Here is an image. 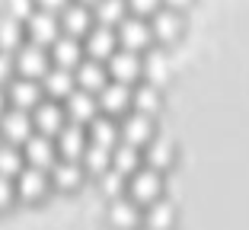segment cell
<instances>
[{
    "instance_id": "cell-1",
    "label": "cell",
    "mask_w": 249,
    "mask_h": 230,
    "mask_svg": "<svg viewBox=\"0 0 249 230\" xmlns=\"http://www.w3.org/2000/svg\"><path fill=\"white\" fill-rule=\"evenodd\" d=\"M16 61V71H19V77H45V71H48V52H45V45L38 42H22L19 48H16L13 54Z\"/></svg>"
},
{
    "instance_id": "cell-2",
    "label": "cell",
    "mask_w": 249,
    "mask_h": 230,
    "mask_svg": "<svg viewBox=\"0 0 249 230\" xmlns=\"http://www.w3.org/2000/svg\"><path fill=\"white\" fill-rule=\"evenodd\" d=\"M128 189H131V198L138 201V205H150V201L160 198V170H154V166H138V170L131 173V179H128Z\"/></svg>"
},
{
    "instance_id": "cell-3",
    "label": "cell",
    "mask_w": 249,
    "mask_h": 230,
    "mask_svg": "<svg viewBox=\"0 0 249 230\" xmlns=\"http://www.w3.org/2000/svg\"><path fill=\"white\" fill-rule=\"evenodd\" d=\"M118 48V35L112 26H103V22H93L89 32L83 35V52L87 58H96V61H106L112 58V52Z\"/></svg>"
},
{
    "instance_id": "cell-4",
    "label": "cell",
    "mask_w": 249,
    "mask_h": 230,
    "mask_svg": "<svg viewBox=\"0 0 249 230\" xmlns=\"http://www.w3.org/2000/svg\"><path fill=\"white\" fill-rule=\"evenodd\" d=\"M26 29H29L32 42H38V45H52L54 38L61 35V16L52 13V10L36 7V10L29 13V19H26Z\"/></svg>"
},
{
    "instance_id": "cell-5",
    "label": "cell",
    "mask_w": 249,
    "mask_h": 230,
    "mask_svg": "<svg viewBox=\"0 0 249 230\" xmlns=\"http://www.w3.org/2000/svg\"><path fill=\"white\" fill-rule=\"evenodd\" d=\"M0 131L10 144H26L36 134V125H32V115L26 109H13L10 106L3 115H0Z\"/></svg>"
},
{
    "instance_id": "cell-6",
    "label": "cell",
    "mask_w": 249,
    "mask_h": 230,
    "mask_svg": "<svg viewBox=\"0 0 249 230\" xmlns=\"http://www.w3.org/2000/svg\"><path fill=\"white\" fill-rule=\"evenodd\" d=\"M22 157L29 160V166H38V170H52L58 163V144L48 138V134H32L29 141L22 144Z\"/></svg>"
},
{
    "instance_id": "cell-7",
    "label": "cell",
    "mask_w": 249,
    "mask_h": 230,
    "mask_svg": "<svg viewBox=\"0 0 249 230\" xmlns=\"http://www.w3.org/2000/svg\"><path fill=\"white\" fill-rule=\"evenodd\" d=\"M118 42H122V48H131V52H141V48H147V42H150V22L144 19V16H124L122 22H118Z\"/></svg>"
},
{
    "instance_id": "cell-8",
    "label": "cell",
    "mask_w": 249,
    "mask_h": 230,
    "mask_svg": "<svg viewBox=\"0 0 249 230\" xmlns=\"http://www.w3.org/2000/svg\"><path fill=\"white\" fill-rule=\"evenodd\" d=\"M109 77L118 83H134L141 77V54L131 52V48H115L109 58Z\"/></svg>"
},
{
    "instance_id": "cell-9",
    "label": "cell",
    "mask_w": 249,
    "mask_h": 230,
    "mask_svg": "<svg viewBox=\"0 0 249 230\" xmlns=\"http://www.w3.org/2000/svg\"><path fill=\"white\" fill-rule=\"evenodd\" d=\"M118 138L134 144V147H141V144H147L154 138V119L144 115V112H128L122 119V125H118Z\"/></svg>"
},
{
    "instance_id": "cell-10",
    "label": "cell",
    "mask_w": 249,
    "mask_h": 230,
    "mask_svg": "<svg viewBox=\"0 0 249 230\" xmlns=\"http://www.w3.org/2000/svg\"><path fill=\"white\" fill-rule=\"evenodd\" d=\"M96 103H99V109H103L106 115H124V109L131 106V83L109 80L103 89H99Z\"/></svg>"
},
{
    "instance_id": "cell-11",
    "label": "cell",
    "mask_w": 249,
    "mask_h": 230,
    "mask_svg": "<svg viewBox=\"0 0 249 230\" xmlns=\"http://www.w3.org/2000/svg\"><path fill=\"white\" fill-rule=\"evenodd\" d=\"M64 115H67V112L61 109L58 103H52V99H42V103L32 109V125H36L38 134H48V138H54V134H58L61 128L67 125Z\"/></svg>"
},
{
    "instance_id": "cell-12",
    "label": "cell",
    "mask_w": 249,
    "mask_h": 230,
    "mask_svg": "<svg viewBox=\"0 0 249 230\" xmlns=\"http://www.w3.org/2000/svg\"><path fill=\"white\" fill-rule=\"evenodd\" d=\"M7 99L13 103V109H36L38 103H42V87H38V80H32V77H13L7 87Z\"/></svg>"
},
{
    "instance_id": "cell-13",
    "label": "cell",
    "mask_w": 249,
    "mask_h": 230,
    "mask_svg": "<svg viewBox=\"0 0 249 230\" xmlns=\"http://www.w3.org/2000/svg\"><path fill=\"white\" fill-rule=\"evenodd\" d=\"M61 32H67V35H87L89 26H93V13H89L87 3H80V0H71L64 10H61Z\"/></svg>"
},
{
    "instance_id": "cell-14",
    "label": "cell",
    "mask_w": 249,
    "mask_h": 230,
    "mask_svg": "<svg viewBox=\"0 0 249 230\" xmlns=\"http://www.w3.org/2000/svg\"><path fill=\"white\" fill-rule=\"evenodd\" d=\"M73 80L80 83V89H89V93H99V89L109 83V67L96 58H83L80 64L73 67Z\"/></svg>"
},
{
    "instance_id": "cell-15",
    "label": "cell",
    "mask_w": 249,
    "mask_h": 230,
    "mask_svg": "<svg viewBox=\"0 0 249 230\" xmlns=\"http://www.w3.org/2000/svg\"><path fill=\"white\" fill-rule=\"evenodd\" d=\"M58 154L61 160H83V150H87V131H83L77 122H71V125H64L58 131Z\"/></svg>"
},
{
    "instance_id": "cell-16",
    "label": "cell",
    "mask_w": 249,
    "mask_h": 230,
    "mask_svg": "<svg viewBox=\"0 0 249 230\" xmlns=\"http://www.w3.org/2000/svg\"><path fill=\"white\" fill-rule=\"evenodd\" d=\"M52 58H54V64H61V67H77L83 58H87V52H83V42L77 35H67V32H61L58 38L52 42Z\"/></svg>"
},
{
    "instance_id": "cell-17",
    "label": "cell",
    "mask_w": 249,
    "mask_h": 230,
    "mask_svg": "<svg viewBox=\"0 0 249 230\" xmlns=\"http://www.w3.org/2000/svg\"><path fill=\"white\" fill-rule=\"evenodd\" d=\"M109 221L115 224L118 230H134L141 221H144V214H141V205L134 198L118 195V198H112V205H109Z\"/></svg>"
},
{
    "instance_id": "cell-18",
    "label": "cell",
    "mask_w": 249,
    "mask_h": 230,
    "mask_svg": "<svg viewBox=\"0 0 249 230\" xmlns=\"http://www.w3.org/2000/svg\"><path fill=\"white\" fill-rule=\"evenodd\" d=\"M67 115H71V122H93L96 119V109H99V103H96V96L89 93V89H71L67 93Z\"/></svg>"
},
{
    "instance_id": "cell-19",
    "label": "cell",
    "mask_w": 249,
    "mask_h": 230,
    "mask_svg": "<svg viewBox=\"0 0 249 230\" xmlns=\"http://www.w3.org/2000/svg\"><path fill=\"white\" fill-rule=\"evenodd\" d=\"M48 189V173L38 170V166H22L16 173V195L22 198H38V195Z\"/></svg>"
},
{
    "instance_id": "cell-20",
    "label": "cell",
    "mask_w": 249,
    "mask_h": 230,
    "mask_svg": "<svg viewBox=\"0 0 249 230\" xmlns=\"http://www.w3.org/2000/svg\"><path fill=\"white\" fill-rule=\"evenodd\" d=\"M179 29H182V16H179L176 7H160L150 16V32L160 38H176Z\"/></svg>"
},
{
    "instance_id": "cell-21",
    "label": "cell",
    "mask_w": 249,
    "mask_h": 230,
    "mask_svg": "<svg viewBox=\"0 0 249 230\" xmlns=\"http://www.w3.org/2000/svg\"><path fill=\"white\" fill-rule=\"evenodd\" d=\"M173 221H176V208H173L166 198H157V201L147 205L144 221H141V224H144L147 230H169V227H173Z\"/></svg>"
},
{
    "instance_id": "cell-22",
    "label": "cell",
    "mask_w": 249,
    "mask_h": 230,
    "mask_svg": "<svg viewBox=\"0 0 249 230\" xmlns=\"http://www.w3.org/2000/svg\"><path fill=\"white\" fill-rule=\"evenodd\" d=\"M89 144H99V147H115L118 144V125L109 115H96L89 122Z\"/></svg>"
},
{
    "instance_id": "cell-23",
    "label": "cell",
    "mask_w": 249,
    "mask_h": 230,
    "mask_svg": "<svg viewBox=\"0 0 249 230\" xmlns=\"http://www.w3.org/2000/svg\"><path fill=\"white\" fill-rule=\"evenodd\" d=\"M42 83H45V89H48V93H54V96H67L77 80H73V71H71V67L54 64V67H48V71H45Z\"/></svg>"
},
{
    "instance_id": "cell-24",
    "label": "cell",
    "mask_w": 249,
    "mask_h": 230,
    "mask_svg": "<svg viewBox=\"0 0 249 230\" xmlns=\"http://www.w3.org/2000/svg\"><path fill=\"white\" fill-rule=\"evenodd\" d=\"M138 163H141V154H138L134 144L118 141L115 147H112V170H118L122 176H131V173L138 170Z\"/></svg>"
},
{
    "instance_id": "cell-25",
    "label": "cell",
    "mask_w": 249,
    "mask_h": 230,
    "mask_svg": "<svg viewBox=\"0 0 249 230\" xmlns=\"http://www.w3.org/2000/svg\"><path fill=\"white\" fill-rule=\"evenodd\" d=\"M131 106L134 112H144V115H154L157 109H160V89L154 87V83H138V87L131 89Z\"/></svg>"
},
{
    "instance_id": "cell-26",
    "label": "cell",
    "mask_w": 249,
    "mask_h": 230,
    "mask_svg": "<svg viewBox=\"0 0 249 230\" xmlns=\"http://www.w3.org/2000/svg\"><path fill=\"white\" fill-rule=\"evenodd\" d=\"M166 71H169V58L160 48H150V52L141 58V74L147 77V83H154V87L166 77Z\"/></svg>"
},
{
    "instance_id": "cell-27",
    "label": "cell",
    "mask_w": 249,
    "mask_h": 230,
    "mask_svg": "<svg viewBox=\"0 0 249 230\" xmlns=\"http://www.w3.org/2000/svg\"><path fill=\"white\" fill-rule=\"evenodd\" d=\"M83 179V170L77 160H58V163L52 166V182L58 189H77Z\"/></svg>"
},
{
    "instance_id": "cell-28",
    "label": "cell",
    "mask_w": 249,
    "mask_h": 230,
    "mask_svg": "<svg viewBox=\"0 0 249 230\" xmlns=\"http://www.w3.org/2000/svg\"><path fill=\"white\" fill-rule=\"evenodd\" d=\"M144 157H147V166H154V170H163V166L173 163V144L163 141V138H150V141H147Z\"/></svg>"
},
{
    "instance_id": "cell-29",
    "label": "cell",
    "mask_w": 249,
    "mask_h": 230,
    "mask_svg": "<svg viewBox=\"0 0 249 230\" xmlns=\"http://www.w3.org/2000/svg\"><path fill=\"white\" fill-rule=\"evenodd\" d=\"M124 7H128V0H96V22H103V26H118L124 19Z\"/></svg>"
},
{
    "instance_id": "cell-30",
    "label": "cell",
    "mask_w": 249,
    "mask_h": 230,
    "mask_svg": "<svg viewBox=\"0 0 249 230\" xmlns=\"http://www.w3.org/2000/svg\"><path fill=\"white\" fill-rule=\"evenodd\" d=\"M22 45V22L16 16L0 19V52H16Z\"/></svg>"
},
{
    "instance_id": "cell-31",
    "label": "cell",
    "mask_w": 249,
    "mask_h": 230,
    "mask_svg": "<svg viewBox=\"0 0 249 230\" xmlns=\"http://www.w3.org/2000/svg\"><path fill=\"white\" fill-rule=\"evenodd\" d=\"M83 166H87L89 173H99V176H103L112 166V150L99 147V144H87V150H83Z\"/></svg>"
},
{
    "instance_id": "cell-32",
    "label": "cell",
    "mask_w": 249,
    "mask_h": 230,
    "mask_svg": "<svg viewBox=\"0 0 249 230\" xmlns=\"http://www.w3.org/2000/svg\"><path fill=\"white\" fill-rule=\"evenodd\" d=\"M22 170V154L16 144H0V176H16Z\"/></svg>"
},
{
    "instance_id": "cell-33",
    "label": "cell",
    "mask_w": 249,
    "mask_h": 230,
    "mask_svg": "<svg viewBox=\"0 0 249 230\" xmlns=\"http://www.w3.org/2000/svg\"><path fill=\"white\" fill-rule=\"evenodd\" d=\"M103 192L109 195V198H118V195L124 192V176L118 170H106L103 173Z\"/></svg>"
},
{
    "instance_id": "cell-34",
    "label": "cell",
    "mask_w": 249,
    "mask_h": 230,
    "mask_svg": "<svg viewBox=\"0 0 249 230\" xmlns=\"http://www.w3.org/2000/svg\"><path fill=\"white\" fill-rule=\"evenodd\" d=\"M13 74H16V61H13V54H10V52H0V87L13 80Z\"/></svg>"
},
{
    "instance_id": "cell-35",
    "label": "cell",
    "mask_w": 249,
    "mask_h": 230,
    "mask_svg": "<svg viewBox=\"0 0 249 230\" xmlns=\"http://www.w3.org/2000/svg\"><path fill=\"white\" fill-rule=\"evenodd\" d=\"M128 7H131L138 16H144V13H150V16H154L157 10L163 7V0H128Z\"/></svg>"
},
{
    "instance_id": "cell-36",
    "label": "cell",
    "mask_w": 249,
    "mask_h": 230,
    "mask_svg": "<svg viewBox=\"0 0 249 230\" xmlns=\"http://www.w3.org/2000/svg\"><path fill=\"white\" fill-rule=\"evenodd\" d=\"M13 195H16V186L10 182V176H0V211H3V208H10Z\"/></svg>"
},
{
    "instance_id": "cell-37",
    "label": "cell",
    "mask_w": 249,
    "mask_h": 230,
    "mask_svg": "<svg viewBox=\"0 0 249 230\" xmlns=\"http://www.w3.org/2000/svg\"><path fill=\"white\" fill-rule=\"evenodd\" d=\"M36 7H38L36 0H10V10H13V16H16V19H22V16L29 19V13H32Z\"/></svg>"
},
{
    "instance_id": "cell-38",
    "label": "cell",
    "mask_w": 249,
    "mask_h": 230,
    "mask_svg": "<svg viewBox=\"0 0 249 230\" xmlns=\"http://www.w3.org/2000/svg\"><path fill=\"white\" fill-rule=\"evenodd\" d=\"M38 7L42 10H52V13H61V10L67 7V3H71V0H36Z\"/></svg>"
},
{
    "instance_id": "cell-39",
    "label": "cell",
    "mask_w": 249,
    "mask_h": 230,
    "mask_svg": "<svg viewBox=\"0 0 249 230\" xmlns=\"http://www.w3.org/2000/svg\"><path fill=\"white\" fill-rule=\"evenodd\" d=\"M7 103H10V99H7V89L0 87V115H3V112H7V109H10V106H7Z\"/></svg>"
},
{
    "instance_id": "cell-40",
    "label": "cell",
    "mask_w": 249,
    "mask_h": 230,
    "mask_svg": "<svg viewBox=\"0 0 249 230\" xmlns=\"http://www.w3.org/2000/svg\"><path fill=\"white\" fill-rule=\"evenodd\" d=\"M185 3H189V0H166V7H176V10L185 7Z\"/></svg>"
},
{
    "instance_id": "cell-41",
    "label": "cell",
    "mask_w": 249,
    "mask_h": 230,
    "mask_svg": "<svg viewBox=\"0 0 249 230\" xmlns=\"http://www.w3.org/2000/svg\"><path fill=\"white\" fill-rule=\"evenodd\" d=\"M80 3H87V0H80Z\"/></svg>"
}]
</instances>
